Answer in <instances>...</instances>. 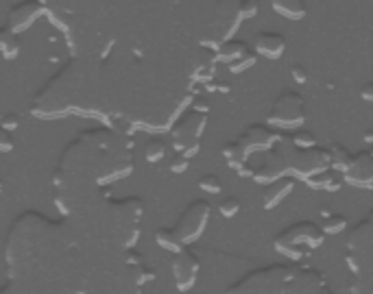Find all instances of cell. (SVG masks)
Masks as SVG:
<instances>
[{"mask_svg":"<svg viewBox=\"0 0 373 294\" xmlns=\"http://www.w3.org/2000/svg\"><path fill=\"white\" fill-rule=\"evenodd\" d=\"M238 209H241V199L238 196H225L219 205V211L225 218H231L233 214H238Z\"/></svg>","mask_w":373,"mask_h":294,"instance_id":"cell-5","label":"cell"},{"mask_svg":"<svg viewBox=\"0 0 373 294\" xmlns=\"http://www.w3.org/2000/svg\"><path fill=\"white\" fill-rule=\"evenodd\" d=\"M256 48L260 51V53H264V55H268V57H278V55H282V51H284V40L280 38V35H273V33H264V35H260V38L256 40Z\"/></svg>","mask_w":373,"mask_h":294,"instance_id":"cell-3","label":"cell"},{"mask_svg":"<svg viewBox=\"0 0 373 294\" xmlns=\"http://www.w3.org/2000/svg\"><path fill=\"white\" fill-rule=\"evenodd\" d=\"M164 155V144L162 142H151L149 146H147V157H149V162H157L159 157Z\"/></svg>","mask_w":373,"mask_h":294,"instance_id":"cell-8","label":"cell"},{"mask_svg":"<svg viewBox=\"0 0 373 294\" xmlns=\"http://www.w3.org/2000/svg\"><path fill=\"white\" fill-rule=\"evenodd\" d=\"M11 146H14V140L7 131L0 129V151H11Z\"/></svg>","mask_w":373,"mask_h":294,"instance_id":"cell-9","label":"cell"},{"mask_svg":"<svg viewBox=\"0 0 373 294\" xmlns=\"http://www.w3.org/2000/svg\"><path fill=\"white\" fill-rule=\"evenodd\" d=\"M186 164H188V162H186L184 157H182V159H175V164H173V170H177V172H179V170H186Z\"/></svg>","mask_w":373,"mask_h":294,"instance_id":"cell-12","label":"cell"},{"mask_svg":"<svg viewBox=\"0 0 373 294\" xmlns=\"http://www.w3.org/2000/svg\"><path fill=\"white\" fill-rule=\"evenodd\" d=\"M201 190L203 192H208V194H216V192H221V179L216 177V174H206L201 179Z\"/></svg>","mask_w":373,"mask_h":294,"instance_id":"cell-6","label":"cell"},{"mask_svg":"<svg viewBox=\"0 0 373 294\" xmlns=\"http://www.w3.org/2000/svg\"><path fill=\"white\" fill-rule=\"evenodd\" d=\"M360 96H362L364 100H373V83H367V85L360 90Z\"/></svg>","mask_w":373,"mask_h":294,"instance_id":"cell-11","label":"cell"},{"mask_svg":"<svg viewBox=\"0 0 373 294\" xmlns=\"http://www.w3.org/2000/svg\"><path fill=\"white\" fill-rule=\"evenodd\" d=\"M206 216H208V205L206 203H194L186 211V218H184L179 231H177L179 240H192L201 231L203 223H206Z\"/></svg>","mask_w":373,"mask_h":294,"instance_id":"cell-1","label":"cell"},{"mask_svg":"<svg viewBox=\"0 0 373 294\" xmlns=\"http://www.w3.org/2000/svg\"><path fill=\"white\" fill-rule=\"evenodd\" d=\"M196 271H199V262L188 251H179L175 257V279H177L179 290H188L194 283Z\"/></svg>","mask_w":373,"mask_h":294,"instance_id":"cell-2","label":"cell"},{"mask_svg":"<svg viewBox=\"0 0 373 294\" xmlns=\"http://www.w3.org/2000/svg\"><path fill=\"white\" fill-rule=\"evenodd\" d=\"M293 77H295L297 83H306V81H308V72L301 70V65H295V68H293Z\"/></svg>","mask_w":373,"mask_h":294,"instance_id":"cell-10","label":"cell"},{"mask_svg":"<svg viewBox=\"0 0 373 294\" xmlns=\"http://www.w3.org/2000/svg\"><path fill=\"white\" fill-rule=\"evenodd\" d=\"M345 227V218L343 216H330L325 223H323V229L327 231V233H334V231H338V229H343Z\"/></svg>","mask_w":373,"mask_h":294,"instance_id":"cell-7","label":"cell"},{"mask_svg":"<svg viewBox=\"0 0 373 294\" xmlns=\"http://www.w3.org/2000/svg\"><path fill=\"white\" fill-rule=\"evenodd\" d=\"M290 188H293V181H290V179L275 181L273 186H270V188L266 190V194H264V205H266V207H273V205H278V203H280V199H282L284 194H288V192H290Z\"/></svg>","mask_w":373,"mask_h":294,"instance_id":"cell-4","label":"cell"}]
</instances>
